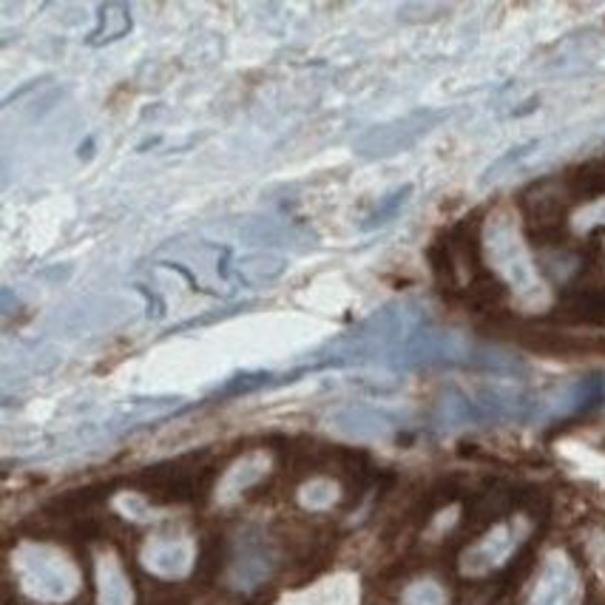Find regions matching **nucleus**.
<instances>
[{"mask_svg": "<svg viewBox=\"0 0 605 605\" xmlns=\"http://www.w3.org/2000/svg\"><path fill=\"white\" fill-rule=\"evenodd\" d=\"M574 592H577L574 572L563 563V558H554L545 569L543 580H540L531 605H572Z\"/></svg>", "mask_w": 605, "mask_h": 605, "instance_id": "nucleus-2", "label": "nucleus"}, {"mask_svg": "<svg viewBox=\"0 0 605 605\" xmlns=\"http://www.w3.org/2000/svg\"><path fill=\"white\" fill-rule=\"evenodd\" d=\"M131 32V12L126 3H102L97 12V29L86 37L88 46H106Z\"/></svg>", "mask_w": 605, "mask_h": 605, "instance_id": "nucleus-3", "label": "nucleus"}, {"mask_svg": "<svg viewBox=\"0 0 605 605\" xmlns=\"http://www.w3.org/2000/svg\"><path fill=\"white\" fill-rule=\"evenodd\" d=\"M538 149H540V140L520 142V145H515V149H509L504 156H498V160L491 162L489 169L484 171V176H480V182H489V180H495V176L506 174V171H509L511 165H518L520 160H526V156H529L531 151H538Z\"/></svg>", "mask_w": 605, "mask_h": 605, "instance_id": "nucleus-4", "label": "nucleus"}, {"mask_svg": "<svg viewBox=\"0 0 605 605\" xmlns=\"http://www.w3.org/2000/svg\"><path fill=\"white\" fill-rule=\"evenodd\" d=\"M418 594V605H444V594L437 592L435 585H421L415 588Z\"/></svg>", "mask_w": 605, "mask_h": 605, "instance_id": "nucleus-6", "label": "nucleus"}, {"mask_svg": "<svg viewBox=\"0 0 605 605\" xmlns=\"http://www.w3.org/2000/svg\"><path fill=\"white\" fill-rule=\"evenodd\" d=\"M410 194H412L410 185H407V188H401V191H396V194L390 196V202H383V208H378L376 216H370V219H367V223H364V225H367V228H376V225H381L383 219H390V216H396Z\"/></svg>", "mask_w": 605, "mask_h": 605, "instance_id": "nucleus-5", "label": "nucleus"}, {"mask_svg": "<svg viewBox=\"0 0 605 605\" xmlns=\"http://www.w3.org/2000/svg\"><path fill=\"white\" fill-rule=\"evenodd\" d=\"M446 115L441 111H415V115L403 117V120L390 122V126L372 128L367 140L358 145V151L370 156H383V154H396L401 149H410L412 142L421 140L426 131L437 126V122H444Z\"/></svg>", "mask_w": 605, "mask_h": 605, "instance_id": "nucleus-1", "label": "nucleus"}]
</instances>
